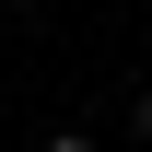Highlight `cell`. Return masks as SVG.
<instances>
[{
    "label": "cell",
    "instance_id": "7a4b0ae2",
    "mask_svg": "<svg viewBox=\"0 0 152 152\" xmlns=\"http://www.w3.org/2000/svg\"><path fill=\"white\" fill-rule=\"evenodd\" d=\"M140 140H152V94H140Z\"/></svg>",
    "mask_w": 152,
    "mask_h": 152
},
{
    "label": "cell",
    "instance_id": "6da1fadb",
    "mask_svg": "<svg viewBox=\"0 0 152 152\" xmlns=\"http://www.w3.org/2000/svg\"><path fill=\"white\" fill-rule=\"evenodd\" d=\"M47 152H94V140H82V129H58V140H47Z\"/></svg>",
    "mask_w": 152,
    "mask_h": 152
}]
</instances>
